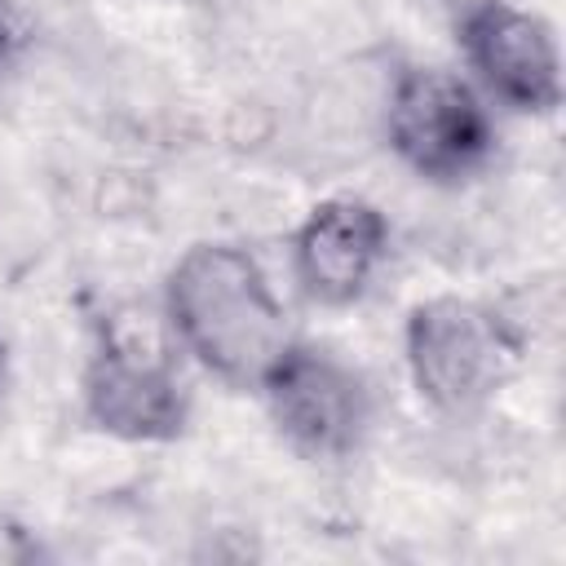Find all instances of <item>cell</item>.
Listing matches in <instances>:
<instances>
[{
    "label": "cell",
    "mask_w": 566,
    "mask_h": 566,
    "mask_svg": "<svg viewBox=\"0 0 566 566\" xmlns=\"http://www.w3.org/2000/svg\"><path fill=\"white\" fill-rule=\"evenodd\" d=\"M464 53L482 80L517 111H553L562 102L557 44L548 27L504 0H482L464 13Z\"/></svg>",
    "instance_id": "obj_6"
},
{
    "label": "cell",
    "mask_w": 566,
    "mask_h": 566,
    "mask_svg": "<svg viewBox=\"0 0 566 566\" xmlns=\"http://www.w3.org/2000/svg\"><path fill=\"white\" fill-rule=\"evenodd\" d=\"M0 380H4V349H0Z\"/></svg>",
    "instance_id": "obj_10"
},
{
    "label": "cell",
    "mask_w": 566,
    "mask_h": 566,
    "mask_svg": "<svg viewBox=\"0 0 566 566\" xmlns=\"http://www.w3.org/2000/svg\"><path fill=\"white\" fill-rule=\"evenodd\" d=\"M407 363L416 389L451 416L482 407L517 363V340L504 323L460 296L424 301L407 323Z\"/></svg>",
    "instance_id": "obj_2"
},
{
    "label": "cell",
    "mask_w": 566,
    "mask_h": 566,
    "mask_svg": "<svg viewBox=\"0 0 566 566\" xmlns=\"http://www.w3.org/2000/svg\"><path fill=\"white\" fill-rule=\"evenodd\" d=\"M279 429L310 455L354 451L367 424V394L349 367L314 349H283V358L261 380Z\"/></svg>",
    "instance_id": "obj_5"
},
{
    "label": "cell",
    "mask_w": 566,
    "mask_h": 566,
    "mask_svg": "<svg viewBox=\"0 0 566 566\" xmlns=\"http://www.w3.org/2000/svg\"><path fill=\"white\" fill-rule=\"evenodd\" d=\"M394 150L433 181H455L491 155V124L469 93L447 71H407L389 102Z\"/></svg>",
    "instance_id": "obj_3"
},
{
    "label": "cell",
    "mask_w": 566,
    "mask_h": 566,
    "mask_svg": "<svg viewBox=\"0 0 566 566\" xmlns=\"http://www.w3.org/2000/svg\"><path fill=\"white\" fill-rule=\"evenodd\" d=\"M88 416L106 433L133 442H164L181 433L186 398L159 349L106 327L102 349L88 367Z\"/></svg>",
    "instance_id": "obj_4"
},
{
    "label": "cell",
    "mask_w": 566,
    "mask_h": 566,
    "mask_svg": "<svg viewBox=\"0 0 566 566\" xmlns=\"http://www.w3.org/2000/svg\"><path fill=\"white\" fill-rule=\"evenodd\" d=\"M31 557H40L35 539H27L22 526H13L9 517H0V562H31Z\"/></svg>",
    "instance_id": "obj_9"
},
{
    "label": "cell",
    "mask_w": 566,
    "mask_h": 566,
    "mask_svg": "<svg viewBox=\"0 0 566 566\" xmlns=\"http://www.w3.org/2000/svg\"><path fill=\"white\" fill-rule=\"evenodd\" d=\"M385 252V217L363 199H327L296 230V274L327 305L354 301Z\"/></svg>",
    "instance_id": "obj_7"
},
{
    "label": "cell",
    "mask_w": 566,
    "mask_h": 566,
    "mask_svg": "<svg viewBox=\"0 0 566 566\" xmlns=\"http://www.w3.org/2000/svg\"><path fill=\"white\" fill-rule=\"evenodd\" d=\"M168 305L181 340L234 385H261L287 349L283 310L243 248L195 243L168 279Z\"/></svg>",
    "instance_id": "obj_1"
},
{
    "label": "cell",
    "mask_w": 566,
    "mask_h": 566,
    "mask_svg": "<svg viewBox=\"0 0 566 566\" xmlns=\"http://www.w3.org/2000/svg\"><path fill=\"white\" fill-rule=\"evenodd\" d=\"M18 49H22V27H18V9H13V0H0V75H4L9 66H13Z\"/></svg>",
    "instance_id": "obj_8"
}]
</instances>
